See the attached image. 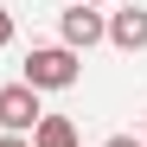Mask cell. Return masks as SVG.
<instances>
[{"label": "cell", "instance_id": "3957f363", "mask_svg": "<svg viewBox=\"0 0 147 147\" xmlns=\"http://www.w3.org/2000/svg\"><path fill=\"white\" fill-rule=\"evenodd\" d=\"M38 115H45L38 90H26V83H7V90H0V134H32Z\"/></svg>", "mask_w": 147, "mask_h": 147}, {"label": "cell", "instance_id": "ba28073f", "mask_svg": "<svg viewBox=\"0 0 147 147\" xmlns=\"http://www.w3.org/2000/svg\"><path fill=\"white\" fill-rule=\"evenodd\" d=\"M0 147H32V141L26 134H0Z\"/></svg>", "mask_w": 147, "mask_h": 147}, {"label": "cell", "instance_id": "52a82bcc", "mask_svg": "<svg viewBox=\"0 0 147 147\" xmlns=\"http://www.w3.org/2000/svg\"><path fill=\"white\" fill-rule=\"evenodd\" d=\"M0 45H13V13L0 7Z\"/></svg>", "mask_w": 147, "mask_h": 147}, {"label": "cell", "instance_id": "7a4b0ae2", "mask_svg": "<svg viewBox=\"0 0 147 147\" xmlns=\"http://www.w3.org/2000/svg\"><path fill=\"white\" fill-rule=\"evenodd\" d=\"M58 32H64V51H90V45H102L109 38V13H96V7H64L58 13Z\"/></svg>", "mask_w": 147, "mask_h": 147}, {"label": "cell", "instance_id": "6da1fadb", "mask_svg": "<svg viewBox=\"0 0 147 147\" xmlns=\"http://www.w3.org/2000/svg\"><path fill=\"white\" fill-rule=\"evenodd\" d=\"M19 70H26L19 83L45 96V90H70V83H77V77H83V58H77V51H64V45H32Z\"/></svg>", "mask_w": 147, "mask_h": 147}, {"label": "cell", "instance_id": "9c48e42d", "mask_svg": "<svg viewBox=\"0 0 147 147\" xmlns=\"http://www.w3.org/2000/svg\"><path fill=\"white\" fill-rule=\"evenodd\" d=\"M77 7H102V0H77Z\"/></svg>", "mask_w": 147, "mask_h": 147}, {"label": "cell", "instance_id": "5b68a950", "mask_svg": "<svg viewBox=\"0 0 147 147\" xmlns=\"http://www.w3.org/2000/svg\"><path fill=\"white\" fill-rule=\"evenodd\" d=\"M26 141H32V147H83V134H77L70 115H38V128H32Z\"/></svg>", "mask_w": 147, "mask_h": 147}, {"label": "cell", "instance_id": "277c9868", "mask_svg": "<svg viewBox=\"0 0 147 147\" xmlns=\"http://www.w3.org/2000/svg\"><path fill=\"white\" fill-rule=\"evenodd\" d=\"M102 45H115V51H147V7L109 13V38H102Z\"/></svg>", "mask_w": 147, "mask_h": 147}, {"label": "cell", "instance_id": "30bf717a", "mask_svg": "<svg viewBox=\"0 0 147 147\" xmlns=\"http://www.w3.org/2000/svg\"><path fill=\"white\" fill-rule=\"evenodd\" d=\"M141 141H147V121H141Z\"/></svg>", "mask_w": 147, "mask_h": 147}, {"label": "cell", "instance_id": "8992f818", "mask_svg": "<svg viewBox=\"0 0 147 147\" xmlns=\"http://www.w3.org/2000/svg\"><path fill=\"white\" fill-rule=\"evenodd\" d=\"M102 147H147V141H141V134H109Z\"/></svg>", "mask_w": 147, "mask_h": 147}]
</instances>
